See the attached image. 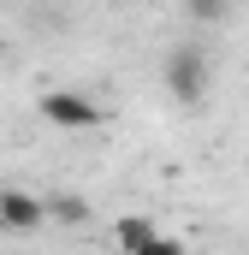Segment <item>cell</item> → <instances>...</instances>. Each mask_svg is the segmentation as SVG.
<instances>
[{"instance_id":"6da1fadb","label":"cell","mask_w":249,"mask_h":255,"mask_svg":"<svg viewBox=\"0 0 249 255\" xmlns=\"http://www.w3.org/2000/svg\"><path fill=\"white\" fill-rule=\"evenodd\" d=\"M208 83H214V71H208V54L202 48H172L166 54V95L178 107H196L208 95Z\"/></svg>"},{"instance_id":"7a4b0ae2","label":"cell","mask_w":249,"mask_h":255,"mask_svg":"<svg viewBox=\"0 0 249 255\" xmlns=\"http://www.w3.org/2000/svg\"><path fill=\"white\" fill-rule=\"evenodd\" d=\"M36 113H42L54 130H95L101 119H107V113H101L89 95H77V89H48V95L36 101Z\"/></svg>"},{"instance_id":"3957f363","label":"cell","mask_w":249,"mask_h":255,"mask_svg":"<svg viewBox=\"0 0 249 255\" xmlns=\"http://www.w3.org/2000/svg\"><path fill=\"white\" fill-rule=\"evenodd\" d=\"M42 220H48V202H42V196L0 190V226H6V232H36Z\"/></svg>"},{"instance_id":"277c9868","label":"cell","mask_w":249,"mask_h":255,"mask_svg":"<svg viewBox=\"0 0 249 255\" xmlns=\"http://www.w3.org/2000/svg\"><path fill=\"white\" fill-rule=\"evenodd\" d=\"M48 220H60V226H83V220H89V202H83V196H54V202H48Z\"/></svg>"},{"instance_id":"5b68a950","label":"cell","mask_w":249,"mask_h":255,"mask_svg":"<svg viewBox=\"0 0 249 255\" xmlns=\"http://www.w3.org/2000/svg\"><path fill=\"white\" fill-rule=\"evenodd\" d=\"M148 238H154V226H148L142 214H130V220H119V250H124V255H130V250H142Z\"/></svg>"},{"instance_id":"8992f818","label":"cell","mask_w":249,"mask_h":255,"mask_svg":"<svg viewBox=\"0 0 249 255\" xmlns=\"http://www.w3.org/2000/svg\"><path fill=\"white\" fill-rule=\"evenodd\" d=\"M226 6H232V0H190V18H202V24H220V18H226Z\"/></svg>"},{"instance_id":"52a82bcc","label":"cell","mask_w":249,"mask_h":255,"mask_svg":"<svg viewBox=\"0 0 249 255\" xmlns=\"http://www.w3.org/2000/svg\"><path fill=\"white\" fill-rule=\"evenodd\" d=\"M130 255H184V244H178V238H160V232H154V238H148L142 250H130Z\"/></svg>"}]
</instances>
